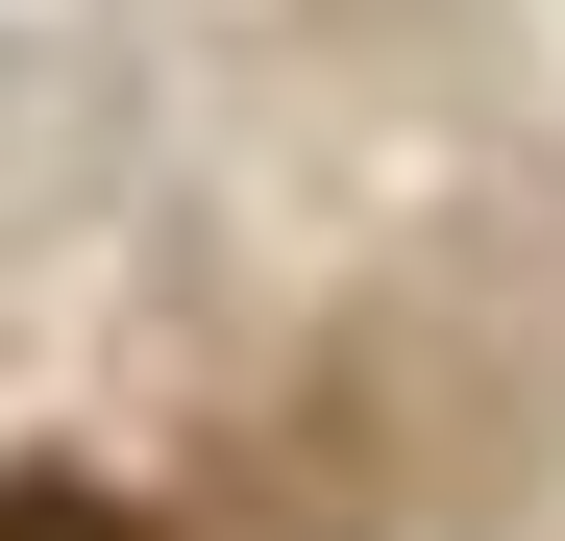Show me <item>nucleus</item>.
Instances as JSON below:
<instances>
[{"label":"nucleus","mask_w":565,"mask_h":541,"mask_svg":"<svg viewBox=\"0 0 565 541\" xmlns=\"http://www.w3.org/2000/svg\"><path fill=\"white\" fill-rule=\"evenodd\" d=\"M0 541H148V517H124L99 468H0Z\"/></svg>","instance_id":"1"}]
</instances>
